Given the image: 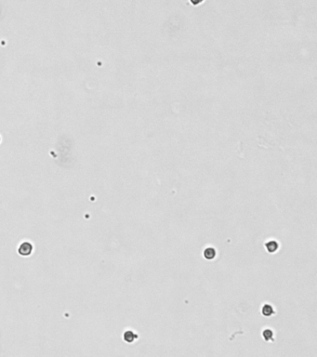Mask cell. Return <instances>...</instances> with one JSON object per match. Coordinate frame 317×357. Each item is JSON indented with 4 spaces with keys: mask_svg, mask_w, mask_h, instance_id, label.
Segmentation results:
<instances>
[{
    "mask_svg": "<svg viewBox=\"0 0 317 357\" xmlns=\"http://www.w3.org/2000/svg\"><path fill=\"white\" fill-rule=\"evenodd\" d=\"M33 250H34V247H33L32 243H30V242H23V243H22L20 245V247L18 248V253L21 256L28 257V256H30L33 253Z\"/></svg>",
    "mask_w": 317,
    "mask_h": 357,
    "instance_id": "6da1fadb",
    "label": "cell"
},
{
    "mask_svg": "<svg viewBox=\"0 0 317 357\" xmlns=\"http://www.w3.org/2000/svg\"><path fill=\"white\" fill-rule=\"evenodd\" d=\"M138 338H139V336L131 330H127L123 335V339L127 343H132Z\"/></svg>",
    "mask_w": 317,
    "mask_h": 357,
    "instance_id": "7a4b0ae2",
    "label": "cell"
},
{
    "mask_svg": "<svg viewBox=\"0 0 317 357\" xmlns=\"http://www.w3.org/2000/svg\"><path fill=\"white\" fill-rule=\"evenodd\" d=\"M265 247L269 253H274L279 248V244L274 240H270L265 244Z\"/></svg>",
    "mask_w": 317,
    "mask_h": 357,
    "instance_id": "3957f363",
    "label": "cell"
},
{
    "mask_svg": "<svg viewBox=\"0 0 317 357\" xmlns=\"http://www.w3.org/2000/svg\"><path fill=\"white\" fill-rule=\"evenodd\" d=\"M217 255V252H216V249L212 247H206L205 250H204V257L205 259H206L207 260H212L215 259Z\"/></svg>",
    "mask_w": 317,
    "mask_h": 357,
    "instance_id": "277c9868",
    "label": "cell"
},
{
    "mask_svg": "<svg viewBox=\"0 0 317 357\" xmlns=\"http://www.w3.org/2000/svg\"><path fill=\"white\" fill-rule=\"evenodd\" d=\"M261 313H262V315L266 316V317H270L272 316L273 313H274V310H273V307L271 305V304H264L261 308Z\"/></svg>",
    "mask_w": 317,
    "mask_h": 357,
    "instance_id": "5b68a950",
    "label": "cell"
},
{
    "mask_svg": "<svg viewBox=\"0 0 317 357\" xmlns=\"http://www.w3.org/2000/svg\"><path fill=\"white\" fill-rule=\"evenodd\" d=\"M262 337L266 341H270L273 338V332L270 328H266L262 332Z\"/></svg>",
    "mask_w": 317,
    "mask_h": 357,
    "instance_id": "8992f818",
    "label": "cell"
}]
</instances>
